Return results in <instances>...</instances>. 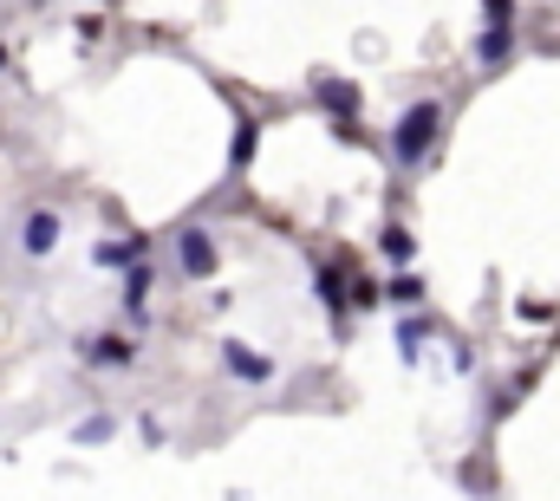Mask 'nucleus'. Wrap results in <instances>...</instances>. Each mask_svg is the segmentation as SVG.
<instances>
[{"instance_id": "obj_1", "label": "nucleus", "mask_w": 560, "mask_h": 501, "mask_svg": "<svg viewBox=\"0 0 560 501\" xmlns=\"http://www.w3.org/2000/svg\"><path fill=\"white\" fill-rule=\"evenodd\" d=\"M437 124H444L437 98L411 104V111L398 117V130H391V163H398V170H418V163H424V156L437 150Z\"/></svg>"}, {"instance_id": "obj_2", "label": "nucleus", "mask_w": 560, "mask_h": 501, "mask_svg": "<svg viewBox=\"0 0 560 501\" xmlns=\"http://www.w3.org/2000/svg\"><path fill=\"white\" fill-rule=\"evenodd\" d=\"M52 241H59V215H52V209H33V215L20 222V248H26L33 261H46Z\"/></svg>"}, {"instance_id": "obj_3", "label": "nucleus", "mask_w": 560, "mask_h": 501, "mask_svg": "<svg viewBox=\"0 0 560 501\" xmlns=\"http://www.w3.org/2000/svg\"><path fill=\"white\" fill-rule=\"evenodd\" d=\"M222 365H228L235 378H248V385H267V378H274V365H267L261 352H248V346H222Z\"/></svg>"}, {"instance_id": "obj_4", "label": "nucleus", "mask_w": 560, "mask_h": 501, "mask_svg": "<svg viewBox=\"0 0 560 501\" xmlns=\"http://www.w3.org/2000/svg\"><path fill=\"white\" fill-rule=\"evenodd\" d=\"M176 254H183V274H215V241H209V235L189 228V235L176 241Z\"/></svg>"}, {"instance_id": "obj_5", "label": "nucleus", "mask_w": 560, "mask_h": 501, "mask_svg": "<svg viewBox=\"0 0 560 501\" xmlns=\"http://www.w3.org/2000/svg\"><path fill=\"white\" fill-rule=\"evenodd\" d=\"M91 365H104V372L130 365V339H98V346H91Z\"/></svg>"}, {"instance_id": "obj_6", "label": "nucleus", "mask_w": 560, "mask_h": 501, "mask_svg": "<svg viewBox=\"0 0 560 501\" xmlns=\"http://www.w3.org/2000/svg\"><path fill=\"white\" fill-rule=\"evenodd\" d=\"M509 59V33L496 26V33H483V65H502Z\"/></svg>"}, {"instance_id": "obj_7", "label": "nucleus", "mask_w": 560, "mask_h": 501, "mask_svg": "<svg viewBox=\"0 0 560 501\" xmlns=\"http://www.w3.org/2000/svg\"><path fill=\"white\" fill-rule=\"evenodd\" d=\"M72 437H78V443H104V437H111V417H85Z\"/></svg>"}, {"instance_id": "obj_8", "label": "nucleus", "mask_w": 560, "mask_h": 501, "mask_svg": "<svg viewBox=\"0 0 560 501\" xmlns=\"http://www.w3.org/2000/svg\"><path fill=\"white\" fill-rule=\"evenodd\" d=\"M385 248H391L385 261H411V235H398V228H391V235H385Z\"/></svg>"}]
</instances>
